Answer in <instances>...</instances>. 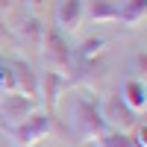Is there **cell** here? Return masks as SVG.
Returning <instances> with one entry per match:
<instances>
[{"label": "cell", "instance_id": "1", "mask_svg": "<svg viewBox=\"0 0 147 147\" xmlns=\"http://www.w3.org/2000/svg\"><path fill=\"white\" fill-rule=\"evenodd\" d=\"M106 129H109V124L100 112V97H94L91 91H82L74 97L71 115L65 124V136L74 138L77 144H94Z\"/></svg>", "mask_w": 147, "mask_h": 147}, {"label": "cell", "instance_id": "2", "mask_svg": "<svg viewBox=\"0 0 147 147\" xmlns=\"http://www.w3.org/2000/svg\"><path fill=\"white\" fill-rule=\"evenodd\" d=\"M0 132L9 136L15 147H35L38 141L50 138V136L68 138L65 136V127L59 124V118L50 115V112H44V109H35L30 118H24L21 124H15V127H0Z\"/></svg>", "mask_w": 147, "mask_h": 147}, {"label": "cell", "instance_id": "3", "mask_svg": "<svg viewBox=\"0 0 147 147\" xmlns=\"http://www.w3.org/2000/svg\"><path fill=\"white\" fill-rule=\"evenodd\" d=\"M38 53H41V71L68 74V68H71V41L53 24H44V35H41Z\"/></svg>", "mask_w": 147, "mask_h": 147}, {"label": "cell", "instance_id": "4", "mask_svg": "<svg viewBox=\"0 0 147 147\" xmlns=\"http://www.w3.org/2000/svg\"><path fill=\"white\" fill-rule=\"evenodd\" d=\"M35 109H38V100L21 94V91H3L0 94V127H15L24 118H30Z\"/></svg>", "mask_w": 147, "mask_h": 147}, {"label": "cell", "instance_id": "5", "mask_svg": "<svg viewBox=\"0 0 147 147\" xmlns=\"http://www.w3.org/2000/svg\"><path fill=\"white\" fill-rule=\"evenodd\" d=\"M100 112L106 118L109 129H121V132H129L138 127V115L121 100V94H106L100 97Z\"/></svg>", "mask_w": 147, "mask_h": 147}, {"label": "cell", "instance_id": "6", "mask_svg": "<svg viewBox=\"0 0 147 147\" xmlns=\"http://www.w3.org/2000/svg\"><path fill=\"white\" fill-rule=\"evenodd\" d=\"M71 88L65 74H56V71H41L38 74V106L44 112L56 115L59 103H62V94Z\"/></svg>", "mask_w": 147, "mask_h": 147}, {"label": "cell", "instance_id": "7", "mask_svg": "<svg viewBox=\"0 0 147 147\" xmlns=\"http://www.w3.org/2000/svg\"><path fill=\"white\" fill-rule=\"evenodd\" d=\"M82 21H85V3L82 0H56V9H53V27L62 32V35H77L82 30Z\"/></svg>", "mask_w": 147, "mask_h": 147}, {"label": "cell", "instance_id": "8", "mask_svg": "<svg viewBox=\"0 0 147 147\" xmlns=\"http://www.w3.org/2000/svg\"><path fill=\"white\" fill-rule=\"evenodd\" d=\"M12 41L21 47H30V50H38L41 35H44V24L38 21V15H30V12H21L18 24H9Z\"/></svg>", "mask_w": 147, "mask_h": 147}, {"label": "cell", "instance_id": "9", "mask_svg": "<svg viewBox=\"0 0 147 147\" xmlns=\"http://www.w3.org/2000/svg\"><path fill=\"white\" fill-rule=\"evenodd\" d=\"M9 68H12V80H15V91L38 100V71H32V65L24 59H9Z\"/></svg>", "mask_w": 147, "mask_h": 147}, {"label": "cell", "instance_id": "10", "mask_svg": "<svg viewBox=\"0 0 147 147\" xmlns=\"http://www.w3.org/2000/svg\"><path fill=\"white\" fill-rule=\"evenodd\" d=\"M118 94H121V100H124L136 115H144V109H147V85H144L141 77H136V80H124Z\"/></svg>", "mask_w": 147, "mask_h": 147}, {"label": "cell", "instance_id": "11", "mask_svg": "<svg viewBox=\"0 0 147 147\" xmlns=\"http://www.w3.org/2000/svg\"><path fill=\"white\" fill-rule=\"evenodd\" d=\"M147 18V0H124L118 6V18L115 24H121L124 30H138Z\"/></svg>", "mask_w": 147, "mask_h": 147}, {"label": "cell", "instance_id": "12", "mask_svg": "<svg viewBox=\"0 0 147 147\" xmlns=\"http://www.w3.org/2000/svg\"><path fill=\"white\" fill-rule=\"evenodd\" d=\"M85 18H88L91 24H115L118 3H115V0H88V6H85Z\"/></svg>", "mask_w": 147, "mask_h": 147}, {"label": "cell", "instance_id": "13", "mask_svg": "<svg viewBox=\"0 0 147 147\" xmlns=\"http://www.w3.org/2000/svg\"><path fill=\"white\" fill-rule=\"evenodd\" d=\"M106 38H97V35H91V38H85L82 44L71 47V59H77V62H91V59H100L106 56Z\"/></svg>", "mask_w": 147, "mask_h": 147}, {"label": "cell", "instance_id": "14", "mask_svg": "<svg viewBox=\"0 0 147 147\" xmlns=\"http://www.w3.org/2000/svg\"><path fill=\"white\" fill-rule=\"evenodd\" d=\"M94 147H141L136 141V136L129 132H121V129H106L100 138L94 141Z\"/></svg>", "mask_w": 147, "mask_h": 147}, {"label": "cell", "instance_id": "15", "mask_svg": "<svg viewBox=\"0 0 147 147\" xmlns=\"http://www.w3.org/2000/svg\"><path fill=\"white\" fill-rule=\"evenodd\" d=\"M3 91H15V80H12V68H9V59L0 56V94Z\"/></svg>", "mask_w": 147, "mask_h": 147}, {"label": "cell", "instance_id": "16", "mask_svg": "<svg viewBox=\"0 0 147 147\" xmlns=\"http://www.w3.org/2000/svg\"><path fill=\"white\" fill-rule=\"evenodd\" d=\"M44 3H47V0H24V6H27L30 15H38V12L44 9Z\"/></svg>", "mask_w": 147, "mask_h": 147}]
</instances>
